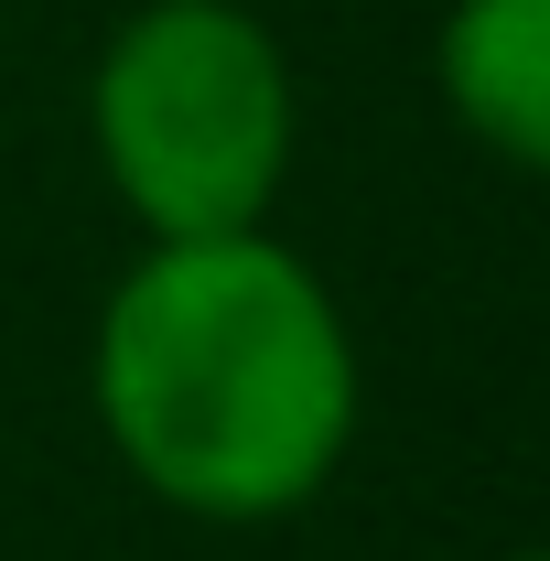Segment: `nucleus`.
Returning a JSON list of instances; mask_svg holds the SVG:
<instances>
[{
    "instance_id": "nucleus-1",
    "label": "nucleus",
    "mask_w": 550,
    "mask_h": 561,
    "mask_svg": "<svg viewBox=\"0 0 550 561\" xmlns=\"http://www.w3.org/2000/svg\"><path fill=\"white\" fill-rule=\"evenodd\" d=\"M87 411L119 476L195 529H280L345 476L367 356L291 238H140L87 324Z\"/></svg>"
},
{
    "instance_id": "nucleus-2",
    "label": "nucleus",
    "mask_w": 550,
    "mask_h": 561,
    "mask_svg": "<svg viewBox=\"0 0 550 561\" xmlns=\"http://www.w3.org/2000/svg\"><path fill=\"white\" fill-rule=\"evenodd\" d=\"M87 151L140 238L271 227L302 151V76L249 0H140L87 66Z\"/></svg>"
},
{
    "instance_id": "nucleus-3",
    "label": "nucleus",
    "mask_w": 550,
    "mask_h": 561,
    "mask_svg": "<svg viewBox=\"0 0 550 561\" xmlns=\"http://www.w3.org/2000/svg\"><path fill=\"white\" fill-rule=\"evenodd\" d=\"M432 98L496 173L550 184V0H443Z\"/></svg>"
},
{
    "instance_id": "nucleus-4",
    "label": "nucleus",
    "mask_w": 550,
    "mask_h": 561,
    "mask_svg": "<svg viewBox=\"0 0 550 561\" xmlns=\"http://www.w3.org/2000/svg\"><path fill=\"white\" fill-rule=\"evenodd\" d=\"M496 561H550V540H529V551H496Z\"/></svg>"
}]
</instances>
